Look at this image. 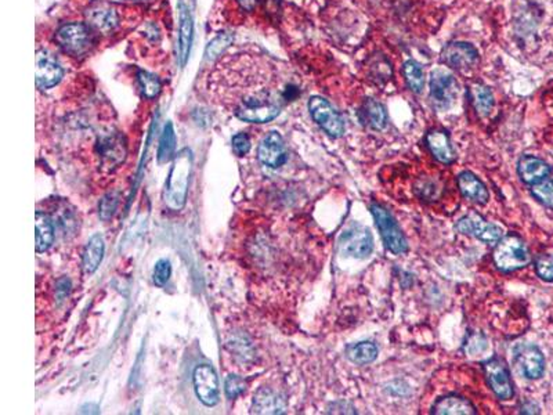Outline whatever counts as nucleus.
Masks as SVG:
<instances>
[{
  "label": "nucleus",
  "mask_w": 553,
  "mask_h": 415,
  "mask_svg": "<svg viewBox=\"0 0 553 415\" xmlns=\"http://www.w3.org/2000/svg\"><path fill=\"white\" fill-rule=\"evenodd\" d=\"M337 249L342 256L351 259H367L374 251V237L368 227L351 223L337 239Z\"/></svg>",
  "instance_id": "obj_4"
},
{
  "label": "nucleus",
  "mask_w": 553,
  "mask_h": 415,
  "mask_svg": "<svg viewBox=\"0 0 553 415\" xmlns=\"http://www.w3.org/2000/svg\"><path fill=\"white\" fill-rule=\"evenodd\" d=\"M458 181V187L459 191L462 192V195L476 204L480 205H486L490 199V192L487 190V187L484 185V183L477 178L476 175H473L472 172H462L458 175L456 178Z\"/></svg>",
  "instance_id": "obj_18"
},
{
  "label": "nucleus",
  "mask_w": 553,
  "mask_h": 415,
  "mask_svg": "<svg viewBox=\"0 0 553 415\" xmlns=\"http://www.w3.org/2000/svg\"><path fill=\"white\" fill-rule=\"evenodd\" d=\"M432 413L439 415H473L476 414L475 406L461 396L440 398L432 407Z\"/></svg>",
  "instance_id": "obj_20"
},
{
  "label": "nucleus",
  "mask_w": 553,
  "mask_h": 415,
  "mask_svg": "<svg viewBox=\"0 0 553 415\" xmlns=\"http://www.w3.org/2000/svg\"><path fill=\"white\" fill-rule=\"evenodd\" d=\"M517 174L526 184H536L552 175L551 167L534 155H523L517 162Z\"/></svg>",
  "instance_id": "obj_17"
},
{
  "label": "nucleus",
  "mask_w": 553,
  "mask_h": 415,
  "mask_svg": "<svg viewBox=\"0 0 553 415\" xmlns=\"http://www.w3.org/2000/svg\"><path fill=\"white\" fill-rule=\"evenodd\" d=\"M484 375L489 386L500 400H510L514 395L513 384L507 365L500 358H490L483 363Z\"/></svg>",
  "instance_id": "obj_11"
},
{
  "label": "nucleus",
  "mask_w": 553,
  "mask_h": 415,
  "mask_svg": "<svg viewBox=\"0 0 553 415\" xmlns=\"http://www.w3.org/2000/svg\"><path fill=\"white\" fill-rule=\"evenodd\" d=\"M137 78H139L141 92L147 99H154L160 94L161 80L154 73H150L147 71H140Z\"/></svg>",
  "instance_id": "obj_31"
},
{
  "label": "nucleus",
  "mask_w": 553,
  "mask_h": 415,
  "mask_svg": "<svg viewBox=\"0 0 553 415\" xmlns=\"http://www.w3.org/2000/svg\"><path fill=\"white\" fill-rule=\"evenodd\" d=\"M442 61L455 69L466 71L475 68L479 62L477 50L465 42L449 43L442 52Z\"/></svg>",
  "instance_id": "obj_14"
},
{
  "label": "nucleus",
  "mask_w": 553,
  "mask_h": 415,
  "mask_svg": "<svg viewBox=\"0 0 553 415\" xmlns=\"http://www.w3.org/2000/svg\"><path fill=\"white\" fill-rule=\"evenodd\" d=\"M522 413L523 414H538L540 413V410H538V407L537 406H534L533 403H524L523 406H522Z\"/></svg>",
  "instance_id": "obj_39"
},
{
  "label": "nucleus",
  "mask_w": 553,
  "mask_h": 415,
  "mask_svg": "<svg viewBox=\"0 0 553 415\" xmlns=\"http://www.w3.org/2000/svg\"><path fill=\"white\" fill-rule=\"evenodd\" d=\"M237 1L241 6V8H244L245 11H252L258 4V0H237Z\"/></svg>",
  "instance_id": "obj_38"
},
{
  "label": "nucleus",
  "mask_w": 553,
  "mask_h": 415,
  "mask_svg": "<svg viewBox=\"0 0 553 415\" xmlns=\"http://www.w3.org/2000/svg\"><path fill=\"white\" fill-rule=\"evenodd\" d=\"M469 94H470V101L479 115L487 117L491 114L494 108V96L487 86L480 83L472 85Z\"/></svg>",
  "instance_id": "obj_25"
},
{
  "label": "nucleus",
  "mask_w": 553,
  "mask_h": 415,
  "mask_svg": "<svg viewBox=\"0 0 553 415\" xmlns=\"http://www.w3.org/2000/svg\"><path fill=\"white\" fill-rule=\"evenodd\" d=\"M259 161L272 169L281 168L288 161V153L282 136L278 132H270L259 144Z\"/></svg>",
  "instance_id": "obj_13"
},
{
  "label": "nucleus",
  "mask_w": 553,
  "mask_h": 415,
  "mask_svg": "<svg viewBox=\"0 0 553 415\" xmlns=\"http://www.w3.org/2000/svg\"><path fill=\"white\" fill-rule=\"evenodd\" d=\"M455 229L465 236H472L486 244H494L503 237V230L499 226L487 222L480 213L475 211L461 218L456 222Z\"/></svg>",
  "instance_id": "obj_8"
},
{
  "label": "nucleus",
  "mask_w": 553,
  "mask_h": 415,
  "mask_svg": "<svg viewBox=\"0 0 553 415\" xmlns=\"http://www.w3.org/2000/svg\"><path fill=\"white\" fill-rule=\"evenodd\" d=\"M223 96L231 103L237 118L251 123H266L281 113V96L260 85L255 65L246 55L224 59L214 72Z\"/></svg>",
  "instance_id": "obj_1"
},
{
  "label": "nucleus",
  "mask_w": 553,
  "mask_h": 415,
  "mask_svg": "<svg viewBox=\"0 0 553 415\" xmlns=\"http://www.w3.org/2000/svg\"><path fill=\"white\" fill-rule=\"evenodd\" d=\"M192 382H194L197 398L201 400V403H204L206 407H214L219 403L220 399L219 379L214 367L208 364L198 365L194 371Z\"/></svg>",
  "instance_id": "obj_10"
},
{
  "label": "nucleus",
  "mask_w": 553,
  "mask_h": 415,
  "mask_svg": "<svg viewBox=\"0 0 553 415\" xmlns=\"http://www.w3.org/2000/svg\"><path fill=\"white\" fill-rule=\"evenodd\" d=\"M104 256V241L99 234H94L88 241V245L83 252V269L88 274L94 273Z\"/></svg>",
  "instance_id": "obj_22"
},
{
  "label": "nucleus",
  "mask_w": 553,
  "mask_h": 415,
  "mask_svg": "<svg viewBox=\"0 0 553 415\" xmlns=\"http://www.w3.org/2000/svg\"><path fill=\"white\" fill-rule=\"evenodd\" d=\"M346 356L357 365H367L377 360L378 348L375 344L364 341L358 344H351L346 348Z\"/></svg>",
  "instance_id": "obj_26"
},
{
  "label": "nucleus",
  "mask_w": 553,
  "mask_h": 415,
  "mask_svg": "<svg viewBox=\"0 0 553 415\" xmlns=\"http://www.w3.org/2000/svg\"><path fill=\"white\" fill-rule=\"evenodd\" d=\"M35 232H36L35 233L36 252L48 251L55 241V229L50 219L42 212H36Z\"/></svg>",
  "instance_id": "obj_27"
},
{
  "label": "nucleus",
  "mask_w": 553,
  "mask_h": 415,
  "mask_svg": "<svg viewBox=\"0 0 553 415\" xmlns=\"http://www.w3.org/2000/svg\"><path fill=\"white\" fill-rule=\"evenodd\" d=\"M309 111L313 120L333 139L344 134L346 126L342 115L333 108L331 103L324 97L314 96L309 100Z\"/></svg>",
  "instance_id": "obj_7"
},
{
  "label": "nucleus",
  "mask_w": 553,
  "mask_h": 415,
  "mask_svg": "<svg viewBox=\"0 0 553 415\" xmlns=\"http://www.w3.org/2000/svg\"><path fill=\"white\" fill-rule=\"evenodd\" d=\"M404 76H405L408 87L414 93H416V94L422 93V90L425 87V73H424L422 66L416 61L410 59L404 64Z\"/></svg>",
  "instance_id": "obj_28"
},
{
  "label": "nucleus",
  "mask_w": 553,
  "mask_h": 415,
  "mask_svg": "<svg viewBox=\"0 0 553 415\" xmlns=\"http://www.w3.org/2000/svg\"><path fill=\"white\" fill-rule=\"evenodd\" d=\"M62 68L52 55L42 50L36 56V85L39 89H50L62 78Z\"/></svg>",
  "instance_id": "obj_15"
},
{
  "label": "nucleus",
  "mask_w": 553,
  "mask_h": 415,
  "mask_svg": "<svg viewBox=\"0 0 553 415\" xmlns=\"http://www.w3.org/2000/svg\"><path fill=\"white\" fill-rule=\"evenodd\" d=\"M176 150V134L172 123H167L164 129L161 141H160V150H158V160L160 162H167Z\"/></svg>",
  "instance_id": "obj_30"
},
{
  "label": "nucleus",
  "mask_w": 553,
  "mask_h": 415,
  "mask_svg": "<svg viewBox=\"0 0 553 415\" xmlns=\"http://www.w3.org/2000/svg\"><path fill=\"white\" fill-rule=\"evenodd\" d=\"M245 391V381L238 375H228L225 379V395L228 399H235Z\"/></svg>",
  "instance_id": "obj_36"
},
{
  "label": "nucleus",
  "mask_w": 553,
  "mask_h": 415,
  "mask_svg": "<svg viewBox=\"0 0 553 415\" xmlns=\"http://www.w3.org/2000/svg\"><path fill=\"white\" fill-rule=\"evenodd\" d=\"M55 41L64 52L72 56H80L90 48L92 34L85 24L72 22L62 25L57 31Z\"/></svg>",
  "instance_id": "obj_9"
},
{
  "label": "nucleus",
  "mask_w": 553,
  "mask_h": 415,
  "mask_svg": "<svg viewBox=\"0 0 553 415\" xmlns=\"http://www.w3.org/2000/svg\"><path fill=\"white\" fill-rule=\"evenodd\" d=\"M531 262V253L524 239L517 234L503 236L494 249V263L502 272H514Z\"/></svg>",
  "instance_id": "obj_3"
},
{
  "label": "nucleus",
  "mask_w": 553,
  "mask_h": 415,
  "mask_svg": "<svg viewBox=\"0 0 553 415\" xmlns=\"http://www.w3.org/2000/svg\"><path fill=\"white\" fill-rule=\"evenodd\" d=\"M191 39H192V20H191L188 10L186 7H181L180 28H178V45H177L178 59H180L181 65H184L186 59L188 57Z\"/></svg>",
  "instance_id": "obj_21"
},
{
  "label": "nucleus",
  "mask_w": 553,
  "mask_h": 415,
  "mask_svg": "<svg viewBox=\"0 0 553 415\" xmlns=\"http://www.w3.org/2000/svg\"><path fill=\"white\" fill-rule=\"evenodd\" d=\"M88 22L102 32H110L118 25L116 10L104 1H94L86 10Z\"/></svg>",
  "instance_id": "obj_16"
},
{
  "label": "nucleus",
  "mask_w": 553,
  "mask_h": 415,
  "mask_svg": "<svg viewBox=\"0 0 553 415\" xmlns=\"http://www.w3.org/2000/svg\"><path fill=\"white\" fill-rule=\"evenodd\" d=\"M458 96V82L445 68H438L430 73V100L438 111H447Z\"/></svg>",
  "instance_id": "obj_6"
},
{
  "label": "nucleus",
  "mask_w": 553,
  "mask_h": 415,
  "mask_svg": "<svg viewBox=\"0 0 553 415\" xmlns=\"http://www.w3.org/2000/svg\"><path fill=\"white\" fill-rule=\"evenodd\" d=\"M514 364L527 379H540L545 372V358L542 352L531 344H519L513 349Z\"/></svg>",
  "instance_id": "obj_12"
},
{
  "label": "nucleus",
  "mask_w": 553,
  "mask_h": 415,
  "mask_svg": "<svg viewBox=\"0 0 553 415\" xmlns=\"http://www.w3.org/2000/svg\"><path fill=\"white\" fill-rule=\"evenodd\" d=\"M118 204H119V195L116 192H108L100 202V206H99L100 218L103 220L111 219L118 208Z\"/></svg>",
  "instance_id": "obj_35"
},
{
  "label": "nucleus",
  "mask_w": 553,
  "mask_h": 415,
  "mask_svg": "<svg viewBox=\"0 0 553 415\" xmlns=\"http://www.w3.org/2000/svg\"><path fill=\"white\" fill-rule=\"evenodd\" d=\"M234 36L231 34H221L218 38H215L206 48L205 56L208 59H216L224 53V50L232 43Z\"/></svg>",
  "instance_id": "obj_32"
},
{
  "label": "nucleus",
  "mask_w": 553,
  "mask_h": 415,
  "mask_svg": "<svg viewBox=\"0 0 553 415\" xmlns=\"http://www.w3.org/2000/svg\"><path fill=\"white\" fill-rule=\"evenodd\" d=\"M253 410L260 414H282L285 403L273 391L262 389L255 398Z\"/></svg>",
  "instance_id": "obj_24"
},
{
  "label": "nucleus",
  "mask_w": 553,
  "mask_h": 415,
  "mask_svg": "<svg viewBox=\"0 0 553 415\" xmlns=\"http://www.w3.org/2000/svg\"><path fill=\"white\" fill-rule=\"evenodd\" d=\"M232 150L238 157L246 155L251 150V140L245 133H238L232 137Z\"/></svg>",
  "instance_id": "obj_37"
},
{
  "label": "nucleus",
  "mask_w": 553,
  "mask_h": 415,
  "mask_svg": "<svg viewBox=\"0 0 553 415\" xmlns=\"http://www.w3.org/2000/svg\"><path fill=\"white\" fill-rule=\"evenodd\" d=\"M371 213L375 219L377 227L384 239L387 249L394 255H404L408 252V241L404 236L397 220L391 212L379 204L371 205Z\"/></svg>",
  "instance_id": "obj_5"
},
{
  "label": "nucleus",
  "mask_w": 553,
  "mask_h": 415,
  "mask_svg": "<svg viewBox=\"0 0 553 415\" xmlns=\"http://www.w3.org/2000/svg\"><path fill=\"white\" fill-rule=\"evenodd\" d=\"M531 192L534 195V198L541 202L544 206L551 208L553 209V176H548V178L536 183L531 185Z\"/></svg>",
  "instance_id": "obj_29"
},
{
  "label": "nucleus",
  "mask_w": 553,
  "mask_h": 415,
  "mask_svg": "<svg viewBox=\"0 0 553 415\" xmlns=\"http://www.w3.org/2000/svg\"><path fill=\"white\" fill-rule=\"evenodd\" d=\"M361 119L374 130H384L387 125L385 107L374 99H367L361 108Z\"/></svg>",
  "instance_id": "obj_23"
},
{
  "label": "nucleus",
  "mask_w": 553,
  "mask_h": 415,
  "mask_svg": "<svg viewBox=\"0 0 553 415\" xmlns=\"http://www.w3.org/2000/svg\"><path fill=\"white\" fill-rule=\"evenodd\" d=\"M191 174V155L190 151H183L173 162L172 171L166 181L165 202L173 211H180L187 198L188 180Z\"/></svg>",
  "instance_id": "obj_2"
},
{
  "label": "nucleus",
  "mask_w": 553,
  "mask_h": 415,
  "mask_svg": "<svg viewBox=\"0 0 553 415\" xmlns=\"http://www.w3.org/2000/svg\"><path fill=\"white\" fill-rule=\"evenodd\" d=\"M172 274V265L167 259H161L155 263L154 273H153V280L157 287H164L169 281Z\"/></svg>",
  "instance_id": "obj_34"
},
{
  "label": "nucleus",
  "mask_w": 553,
  "mask_h": 415,
  "mask_svg": "<svg viewBox=\"0 0 553 415\" xmlns=\"http://www.w3.org/2000/svg\"><path fill=\"white\" fill-rule=\"evenodd\" d=\"M426 144L433 157L442 164H452L456 160L455 150L448 134L442 130H432L426 136Z\"/></svg>",
  "instance_id": "obj_19"
},
{
  "label": "nucleus",
  "mask_w": 553,
  "mask_h": 415,
  "mask_svg": "<svg viewBox=\"0 0 553 415\" xmlns=\"http://www.w3.org/2000/svg\"><path fill=\"white\" fill-rule=\"evenodd\" d=\"M534 265H536V272L541 280L547 283H553V255L551 253L538 255Z\"/></svg>",
  "instance_id": "obj_33"
}]
</instances>
